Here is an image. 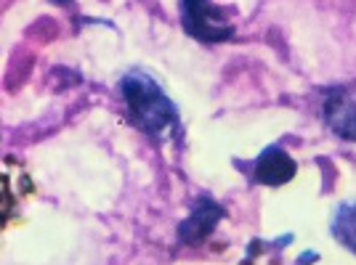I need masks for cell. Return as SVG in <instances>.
<instances>
[{
	"instance_id": "6",
	"label": "cell",
	"mask_w": 356,
	"mask_h": 265,
	"mask_svg": "<svg viewBox=\"0 0 356 265\" xmlns=\"http://www.w3.org/2000/svg\"><path fill=\"white\" fill-rule=\"evenodd\" d=\"M330 231L338 239L341 247L356 255V199L335 207L332 221H330Z\"/></svg>"
},
{
	"instance_id": "3",
	"label": "cell",
	"mask_w": 356,
	"mask_h": 265,
	"mask_svg": "<svg viewBox=\"0 0 356 265\" xmlns=\"http://www.w3.org/2000/svg\"><path fill=\"white\" fill-rule=\"evenodd\" d=\"M322 117L338 138L356 144V88H348V85L327 88Z\"/></svg>"
},
{
	"instance_id": "5",
	"label": "cell",
	"mask_w": 356,
	"mask_h": 265,
	"mask_svg": "<svg viewBox=\"0 0 356 265\" xmlns=\"http://www.w3.org/2000/svg\"><path fill=\"white\" fill-rule=\"evenodd\" d=\"M298 173L296 160L282 146H266L252 162V178L261 186H284Z\"/></svg>"
},
{
	"instance_id": "2",
	"label": "cell",
	"mask_w": 356,
	"mask_h": 265,
	"mask_svg": "<svg viewBox=\"0 0 356 265\" xmlns=\"http://www.w3.org/2000/svg\"><path fill=\"white\" fill-rule=\"evenodd\" d=\"M178 14L186 35L200 43H226L234 35L226 11L210 0H178Z\"/></svg>"
},
{
	"instance_id": "1",
	"label": "cell",
	"mask_w": 356,
	"mask_h": 265,
	"mask_svg": "<svg viewBox=\"0 0 356 265\" xmlns=\"http://www.w3.org/2000/svg\"><path fill=\"white\" fill-rule=\"evenodd\" d=\"M120 96L125 101L131 122L144 135L154 138V141H165L178 130V125H181L178 106L149 72L131 69L122 74Z\"/></svg>"
},
{
	"instance_id": "4",
	"label": "cell",
	"mask_w": 356,
	"mask_h": 265,
	"mask_svg": "<svg viewBox=\"0 0 356 265\" xmlns=\"http://www.w3.org/2000/svg\"><path fill=\"white\" fill-rule=\"evenodd\" d=\"M226 210L218 202H213L210 196H200L197 205L192 207V212L178 223V239L184 244H202L223 221Z\"/></svg>"
},
{
	"instance_id": "7",
	"label": "cell",
	"mask_w": 356,
	"mask_h": 265,
	"mask_svg": "<svg viewBox=\"0 0 356 265\" xmlns=\"http://www.w3.org/2000/svg\"><path fill=\"white\" fill-rule=\"evenodd\" d=\"M51 3H54V6H70L72 0H51Z\"/></svg>"
}]
</instances>
